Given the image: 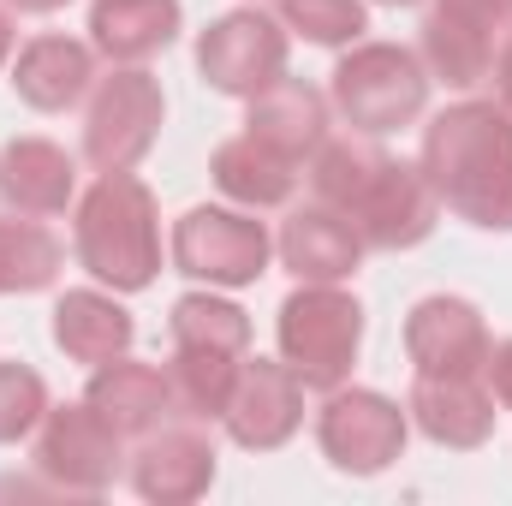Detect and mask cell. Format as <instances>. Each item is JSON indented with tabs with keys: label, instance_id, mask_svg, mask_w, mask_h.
Returning <instances> with one entry per match:
<instances>
[{
	"label": "cell",
	"instance_id": "8",
	"mask_svg": "<svg viewBox=\"0 0 512 506\" xmlns=\"http://www.w3.org/2000/svg\"><path fill=\"white\" fill-rule=\"evenodd\" d=\"M120 441L126 435L90 399L48 405V417L36 423V471L54 489H66V495H102L120 477V465H126V447Z\"/></svg>",
	"mask_w": 512,
	"mask_h": 506
},
{
	"label": "cell",
	"instance_id": "22",
	"mask_svg": "<svg viewBox=\"0 0 512 506\" xmlns=\"http://www.w3.org/2000/svg\"><path fill=\"white\" fill-rule=\"evenodd\" d=\"M126 441H143L149 429H161V417L173 411V393H167V370L155 364H137V358H114L90 376V393H84Z\"/></svg>",
	"mask_w": 512,
	"mask_h": 506
},
{
	"label": "cell",
	"instance_id": "5",
	"mask_svg": "<svg viewBox=\"0 0 512 506\" xmlns=\"http://www.w3.org/2000/svg\"><path fill=\"white\" fill-rule=\"evenodd\" d=\"M268 256L274 239L268 227L256 221V209H185L173 221V268L197 286H215V292H233V286H251L268 274Z\"/></svg>",
	"mask_w": 512,
	"mask_h": 506
},
{
	"label": "cell",
	"instance_id": "1",
	"mask_svg": "<svg viewBox=\"0 0 512 506\" xmlns=\"http://www.w3.org/2000/svg\"><path fill=\"white\" fill-rule=\"evenodd\" d=\"M423 179L441 209L483 233H512V114L501 102H453L423 131Z\"/></svg>",
	"mask_w": 512,
	"mask_h": 506
},
{
	"label": "cell",
	"instance_id": "21",
	"mask_svg": "<svg viewBox=\"0 0 512 506\" xmlns=\"http://www.w3.org/2000/svg\"><path fill=\"white\" fill-rule=\"evenodd\" d=\"M185 12L179 0H96L90 6V48L114 66H143L173 48Z\"/></svg>",
	"mask_w": 512,
	"mask_h": 506
},
{
	"label": "cell",
	"instance_id": "24",
	"mask_svg": "<svg viewBox=\"0 0 512 506\" xmlns=\"http://www.w3.org/2000/svg\"><path fill=\"white\" fill-rule=\"evenodd\" d=\"M233 352H203V346H173V364H167V393H173V411L185 423H221L227 399H233V381H239Z\"/></svg>",
	"mask_w": 512,
	"mask_h": 506
},
{
	"label": "cell",
	"instance_id": "23",
	"mask_svg": "<svg viewBox=\"0 0 512 506\" xmlns=\"http://www.w3.org/2000/svg\"><path fill=\"white\" fill-rule=\"evenodd\" d=\"M209 173H215L221 197H233L239 209H280V203L298 191V161L274 155L268 143H256L251 131L233 137V143H221Z\"/></svg>",
	"mask_w": 512,
	"mask_h": 506
},
{
	"label": "cell",
	"instance_id": "10",
	"mask_svg": "<svg viewBox=\"0 0 512 506\" xmlns=\"http://www.w3.org/2000/svg\"><path fill=\"white\" fill-rule=\"evenodd\" d=\"M512 30V0H435L423 18V66L429 78L471 90L489 78L495 48Z\"/></svg>",
	"mask_w": 512,
	"mask_h": 506
},
{
	"label": "cell",
	"instance_id": "16",
	"mask_svg": "<svg viewBox=\"0 0 512 506\" xmlns=\"http://www.w3.org/2000/svg\"><path fill=\"white\" fill-rule=\"evenodd\" d=\"M12 90L36 114H66L96 90V48L78 36H30L12 60Z\"/></svg>",
	"mask_w": 512,
	"mask_h": 506
},
{
	"label": "cell",
	"instance_id": "25",
	"mask_svg": "<svg viewBox=\"0 0 512 506\" xmlns=\"http://www.w3.org/2000/svg\"><path fill=\"white\" fill-rule=\"evenodd\" d=\"M387 167V149L382 143H370L364 131L358 137H322V149H316V161H310V191H316V203H328V209H340V215H352V203L370 191V179Z\"/></svg>",
	"mask_w": 512,
	"mask_h": 506
},
{
	"label": "cell",
	"instance_id": "34",
	"mask_svg": "<svg viewBox=\"0 0 512 506\" xmlns=\"http://www.w3.org/2000/svg\"><path fill=\"white\" fill-rule=\"evenodd\" d=\"M376 6H417V0H376Z\"/></svg>",
	"mask_w": 512,
	"mask_h": 506
},
{
	"label": "cell",
	"instance_id": "17",
	"mask_svg": "<svg viewBox=\"0 0 512 506\" xmlns=\"http://www.w3.org/2000/svg\"><path fill=\"white\" fill-rule=\"evenodd\" d=\"M274 251H280V262H286L298 280H310V286H340V280L358 274L364 239H358V227H352L340 209L310 203V209H292V215H286Z\"/></svg>",
	"mask_w": 512,
	"mask_h": 506
},
{
	"label": "cell",
	"instance_id": "4",
	"mask_svg": "<svg viewBox=\"0 0 512 506\" xmlns=\"http://www.w3.org/2000/svg\"><path fill=\"white\" fill-rule=\"evenodd\" d=\"M280 358L292 364V376L316 393H334L340 381L352 376L358 346H364V304L340 286H310L298 280V292L280 304L274 322Z\"/></svg>",
	"mask_w": 512,
	"mask_h": 506
},
{
	"label": "cell",
	"instance_id": "6",
	"mask_svg": "<svg viewBox=\"0 0 512 506\" xmlns=\"http://www.w3.org/2000/svg\"><path fill=\"white\" fill-rule=\"evenodd\" d=\"M167 120V96L143 66H114L108 78H96L90 108H84V161L96 173H131Z\"/></svg>",
	"mask_w": 512,
	"mask_h": 506
},
{
	"label": "cell",
	"instance_id": "13",
	"mask_svg": "<svg viewBox=\"0 0 512 506\" xmlns=\"http://www.w3.org/2000/svg\"><path fill=\"white\" fill-rule=\"evenodd\" d=\"M435 215H441V197L423 179V167L387 155V167L370 179V191L352 203L346 221L358 227L364 251H411L435 233Z\"/></svg>",
	"mask_w": 512,
	"mask_h": 506
},
{
	"label": "cell",
	"instance_id": "26",
	"mask_svg": "<svg viewBox=\"0 0 512 506\" xmlns=\"http://www.w3.org/2000/svg\"><path fill=\"white\" fill-rule=\"evenodd\" d=\"M167 322H173V346H203V352H233V358L251 352V316L233 298H221L215 286L185 292Z\"/></svg>",
	"mask_w": 512,
	"mask_h": 506
},
{
	"label": "cell",
	"instance_id": "19",
	"mask_svg": "<svg viewBox=\"0 0 512 506\" xmlns=\"http://www.w3.org/2000/svg\"><path fill=\"white\" fill-rule=\"evenodd\" d=\"M245 131H251L256 143H268L274 155L304 161L328 137V96L310 90L304 78H286L280 72L268 90H256L251 102H245Z\"/></svg>",
	"mask_w": 512,
	"mask_h": 506
},
{
	"label": "cell",
	"instance_id": "20",
	"mask_svg": "<svg viewBox=\"0 0 512 506\" xmlns=\"http://www.w3.org/2000/svg\"><path fill=\"white\" fill-rule=\"evenodd\" d=\"M0 197L18 215H66V203L78 197V167L60 143L48 137H12L0 149Z\"/></svg>",
	"mask_w": 512,
	"mask_h": 506
},
{
	"label": "cell",
	"instance_id": "7",
	"mask_svg": "<svg viewBox=\"0 0 512 506\" xmlns=\"http://www.w3.org/2000/svg\"><path fill=\"white\" fill-rule=\"evenodd\" d=\"M405 435H411V417L399 411V399H387L376 387L340 381L316 411V441H322L328 465L346 477H382L405 453Z\"/></svg>",
	"mask_w": 512,
	"mask_h": 506
},
{
	"label": "cell",
	"instance_id": "2",
	"mask_svg": "<svg viewBox=\"0 0 512 506\" xmlns=\"http://www.w3.org/2000/svg\"><path fill=\"white\" fill-rule=\"evenodd\" d=\"M72 251L90 268L96 286L108 292H143L161 274V221L155 197L137 173H102L78 197L72 221Z\"/></svg>",
	"mask_w": 512,
	"mask_h": 506
},
{
	"label": "cell",
	"instance_id": "9",
	"mask_svg": "<svg viewBox=\"0 0 512 506\" xmlns=\"http://www.w3.org/2000/svg\"><path fill=\"white\" fill-rule=\"evenodd\" d=\"M286 48H292V36L274 12L239 6V12H221L197 36V72H203L209 90L251 102L256 90H268L286 72Z\"/></svg>",
	"mask_w": 512,
	"mask_h": 506
},
{
	"label": "cell",
	"instance_id": "3",
	"mask_svg": "<svg viewBox=\"0 0 512 506\" xmlns=\"http://www.w3.org/2000/svg\"><path fill=\"white\" fill-rule=\"evenodd\" d=\"M423 102H429V66L399 42H352L328 72V108L364 137L411 126Z\"/></svg>",
	"mask_w": 512,
	"mask_h": 506
},
{
	"label": "cell",
	"instance_id": "31",
	"mask_svg": "<svg viewBox=\"0 0 512 506\" xmlns=\"http://www.w3.org/2000/svg\"><path fill=\"white\" fill-rule=\"evenodd\" d=\"M489 72H495V96H501V108L512 114V30H507V42L495 48V66H489Z\"/></svg>",
	"mask_w": 512,
	"mask_h": 506
},
{
	"label": "cell",
	"instance_id": "30",
	"mask_svg": "<svg viewBox=\"0 0 512 506\" xmlns=\"http://www.w3.org/2000/svg\"><path fill=\"white\" fill-rule=\"evenodd\" d=\"M483 381H489L495 405H501V411H512V340H501V346H489V364H483Z\"/></svg>",
	"mask_w": 512,
	"mask_h": 506
},
{
	"label": "cell",
	"instance_id": "11",
	"mask_svg": "<svg viewBox=\"0 0 512 506\" xmlns=\"http://www.w3.org/2000/svg\"><path fill=\"white\" fill-rule=\"evenodd\" d=\"M304 423V381L292 376L286 358H245L233 399L221 411V429L233 435V447L245 453H274L298 435Z\"/></svg>",
	"mask_w": 512,
	"mask_h": 506
},
{
	"label": "cell",
	"instance_id": "27",
	"mask_svg": "<svg viewBox=\"0 0 512 506\" xmlns=\"http://www.w3.org/2000/svg\"><path fill=\"white\" fill-rule=\"evenodd\" d=\"M60 274V239L24 215V221H0V292H42Z\"/></svg>",
	"mask_w": 512,
	"mask_h": 506
},
{
	"label": "cell",
	"instance_id": "29",
	"mask_svg": "<svg viewBox=\"0 0 512 506\" xmlns=\"http://www.w3.org/2000/svg\"><path fill=\"white\" fill-rule=\"evenodd\" d=\"M48 417V387L30 364H12L0 358V447L36 435V423Z\"/></svg>",
	"mask_w": 512,
	"mask_h": 506
},
{
	"label": "cell",
	"instance_id": "32",
	"mask_svg": "<svg viewBox=\"0 0 512 506\" xmlns=\"http://www.w3.org/2000/svg\"><path fill=\"white\" fill-rule=\"evenodd\" d=\"M6 60H12V12L0 6V66H6Z\"/></svg>",
	"mask_w": 512,
	"mask_h": 506
},
{
	"label": "cell",
	"instance_id": "14",
	"mask_svg": "<svg viewBox=\"0 0 512 506\" xmlns=\"http://www.w3.org/2000/svg\"><path fill=\"white\" fill-rule=\"evenodd\" d=\"M215 441L185 423V429H149L131 453V489L149 506H191L215 489Z\"/></svg>",
	"mask_w": 512,
	"mask_h": 506
},
{
	"label": "cell",
	"instance_id": "15",
	"mask_svg": "<svg viewBox=\"0 0 512 506\" xmlns=\"http://www.w3.org/2000/svg\"><path fill=\"white\" fill-rule=\"evenodd\" d=\"M405 417L447 453H471L495 435V393L483 376H417Z\"/></svg>",
	"mask_w": 512,
	"mask_h": 506
},
{
	"label": "cell",
	"instance_id": "12",
	"mask_svg": "<svg viewBox=\"0 0 512 506\" xmlns=\"http://www.w3.org/2000/svg\"><path fill=\"white\" fill-rule=\"evenodd\" d=\"M489 346H495L489 322L471 298L435 292V298H417L405 316V358L417 376H483Z\"/></svg>",
	"mask_w": 512,
	"mask_h": 506
},
{
	"label": "cell",
	"instance_id": "33",
	"mask_svg": "<svg viewBox=\"0 0 512 506\" xmlns=\"http://www.w3.org/2000/svg\"><path fill=\"white\" fill-rule=\"evenodd\" d=\"M6 6H18V12H60L66 0H6Z\"/></svg>",
	"mask_w": 512,
	"mask_h": 506
},
{
	"label": "cell",
	"instance_id": "28",
	"mask_svg": "<svg viewBox=\"0 0 512 506\" xmlns=\"http://www.w3.org/2000/svg\"><path fill=\"white\" fill-rule=\"evenodd\" d=\"M274 18L286 24V36H304L316 48H352L370 30V6L364 0H280Z\"/></svg>",
	"mask_w": 512,
	"mask_h": 506
},
{
	"label": "cell",
	"instance_id": "18",
	"mask_svg": "<svg viewBox=\"0 0 512 506\" xmlns=\"http://www.w3.org/2000/svg\"><path fill=\"white\" fill-rule=\"evenodd\" d=\"M131 340H137V322L120 304V292H102V286H78L54 304V346L84 364V370H102L114 358H126Z\"/></svg>",
	"mask_w": 512,
	"mask_h": 506
}]
</instances>
